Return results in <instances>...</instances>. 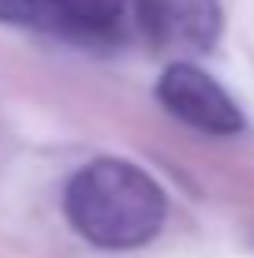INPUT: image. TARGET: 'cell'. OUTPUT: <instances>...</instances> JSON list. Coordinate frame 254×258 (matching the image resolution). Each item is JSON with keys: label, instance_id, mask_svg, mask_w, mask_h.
I'll use <instances>...</instances> for the list:
<instances>
[{"label": "cell", "instance_id": "cell-1", "mask_svg": "<svg viewBox=\"0 0 254 258\" xmlns=\"http://www.w3.org/2000/svg\"><path fill=\"white\" fill-rule=\"evenodd\" d=\"M64 213L86 243L105 251H131L161 232L168 202L146 168L124 157H98L71 176Z\"/></svg>", "mask_w": 254, "mask_h": 258}, {"label": "cell", "instance_id": "cell-2", "mask_svg": "<svg viewBox=\"0 0 254 258\" xmlns=\"http://www.w3.org/2000/svg\"><path fill=\"white\" fill-rule=\"evenodd\" d=\"M157 101L176 120L206 135H239L247 127L235 97L195 60H172L164 68V75L157 79Z\"/></svg>", "mask_w": 254, "mask_h": 258}, {"label": "cell", "instance_id": "cell-3", "mask_svg": "<svg viewBox=\"0 0 254 258\" xmlns=\"http://www.w3.org/2000/svg\"><path fill=\"white\" fill-rule=\"evenodd\" d=\"M135 19L157 52L191 60L221 38V0H135Z\"/></svg>", "mask_w": 254, "mask_h": 258}, {"label": "cell", "instance_id": "cell-4", "mask_svg": "<svg viewBox=\"0 0 254 258\" xmlns=\"http://www.w3.org/2000/svg\"><path fill=\"white\" fill-rule=\"evenodd\" d=\"M124 19V0H49V30L109 38Z\"/></svg>", "mask_w": 254, "mask_h": 258}, {"label": "cell", "instance_id": "cell-5", "mask_svg": "<svg viewBox=\"0 0 254 258\" xmlns=\"http://www.w3.org/2000/svg\"><path fill=\"white\" fill-rule=\"evenodd\" d=\"M0 23H23L49 30V0H0Z\"/></svg>", "mask_w": 254, "mask_h": 258}]
</instances>
